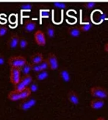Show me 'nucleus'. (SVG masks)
I'll return each instance as SVG.
<instances>
[{
	"mask_svg": "<svg viewBox=\"0 0 108 120\" xmlns=\"http://www.w3.org/2000/svg\"><path fill=\"white\" fill-rule=\"evenodd\" d=\"M104 50L107 52H108V43H107L104 45Z\"/></svg>",
	"mask_w": 108,
	"mask_h": 120,
	"instance_id": "nucleus-30",
	"label": "nucleus"
},
{
	"mask_svg": "<svg viewBox=\"0 0 108 120\" xmlns=\"http://www.w3.org/2000/svg\"><path fill=\"white\" fill-rule=\"evenodd\" d=\"M46 60L48 61L49 67L51 70H56L58 68V60L57 56L54 53H49Z\"/></svg>",
	"mask_w": 108,
	"mask_h": 120,
	"instance_id": "nucleus-7",
	"label": "nucleus"
},
{
	"mask_svg": "<svg viewBox=\"0 0 108 120\" xmlns=\"http://www.w3.org/2000/svg\"><path fill=\"white\" fill-rule=\"evenodd\" d=\"M32 70V64H29V63H26V64L22 66L20 68V71H21V74L24 75V76L25 75H29V71Z\"/></svg>",
	"mask_w": 108,
	"mask_h": 120,
	"instance_id": "nucleus-15",
	"label": "nucleus"
},
{
	"mask_svg": "<svg viewBox=\"0 0 108 120\" xmlns=\"http://www.w3.org/2000/svg\"><path fill=\"white\" fill-rule=\"evenodd\" d=\"M96 2H87L83 3L84 8H85L87 9L94 8L96 7Z\"/></svg>",
	"mask_w": 108,
	"mask_h": 120,
	"instance_id": "nucleus-24",
	"label": "nucleus"
},
{
	"mask_svg": "<svg viewBox=\"0 0 108 120\" xmlns=\"http://www.w3.org/2000/svg\"><path fill=\"white\" fill-rule=\"evenodd\" d=\"M46 34H47V35L50 38H52L54 37L55 30H54V27L51 24H47V25H46Z\"/></svg>",
	"mask_w": 108,
	"mask_h": 120,
	"instance_id": "nucleus-17",
	"label": "nucleus"
},
{
	"mask_svg": "<svg viewBox=\"0 0 108 120\" xmlns=\"http://www.w3.org/2000/svg\"><path fill=\"white\" fill-rule=\"evenodd\" d=\"M53 4L57 8H60V9H65L67 7V4L65 2H54Z\"/></svg>",
	"mask_w": 108,
	"mask_h": 120,
	"instance_id": "nucleus-27",
	"label": "nucleus"
},
{
	"mask_svg": "<svg viewBox=\"0 0 108 120\" xmlns=\"http://www.w3.org/2000/svg\"><path fill=\"white\" fill-rule=\"evenodd\" d=\"M7 28L4 26H0V37H3L7 33Z\"/></svg>",
	"mask_w": 108,
	"mask_h": 120,
	"instance_id": "nucleus-28",
	"label": "nucleus"
},
{
	"mask_svg": "<svg viewBox=\"0 0 108 120\" xmlns=\"http://www.w3.org/2000/svg\"><path fill=\"white\" fill-rule=\"evenodd\" d=\"M81 31H83V32H87L89 31L91 27H92V24L90 22H85V23H82L80 27H79Z\"/></svg>",
	"mask_w": 108,
	"mask_h": 120,
	"instance_id": "nucleus-20",
	"label": "nucleus"
},
{
	"mask_svg": "<svg viewBox=\"0 0 108 120\" xmlns=\"http://www.w3.org/2000/svg\"><path fill=\"white\" fill-rule=\"evenodd\" d=\"M32 82V77L30 75H27L24 76L22 78H21L20 81L15 85V90L16 91H22L24 88H27L28 86H29V84Z\"/></svg>",
	"mask_w": 108,
	"mask_h": 120,
	"instance_id": "nucleus-3",
	"label": "nucleus"
},
{
	"mask_svg": "<svg viewBox=\"0 0 108 120\" xmlns=\"http://www.w3.org/2000/svg\"><path fill=\"white\" fill-rule=\"evenodd\" d=\"M5 62V59H4V57L3 55H0V65H3Z\"/></svg>",
	"mask_w": 108,
	"mask_h": 120,
	"instance_id": "nucleus-29",
	"label": "nucleus"
},
{
	"mask_svg": "<svg viewBox=\"0 0 108 120\" xmlns=\"http://www.w3.org/2000/svg\"><path fill=\"white\" fill-rule=\"evenodd\" d=\"M96 120H105V119L103 118V117H99V118H98Z\"/></svg>",
	"mask_w": 108,
	"mask_h": 120,
	"instance_id": "nucleus-31",
	"label": "nucleus"
},
{
	"mask_svg": "<svg viewBox=\"0 0 108 120\" xmlns=\"http://www.w3.org/2000/svg\"><path fill=\"white\" fill-rule=\"evenodd\" d=\"M29 88L30 89L31 92H36V91H38V83L36 82L32 81L29 84Z\"/></svg>",
	"mask_w": 108,
	"mask_h": 120,
	"instance_id": "nucleus-23",
	"label": "nucleus"
},
{
	"mask_svg": "<svg viewBox=\"0 0 108 120\" xmlns=\"http://www.w3.org/2000/svg\"><path fill=\"white\" fill-rule=\"evenodd\" d=\"M26 63H27V59L23 56H13L8 59V64L10 66L19 68V69Z\"/></svg>",
	"mask_w": 108,
	"mask_h": 120,
	"instance_id": "nucleus-2",
	"label": "nucleus"
},
{
	"mask_svg": "<svg viewBox=\"0 0 108 120\" xmlns=\"http://www.w3.org/2000/svg\"><path fill=\"white\" fill-rule=\"evenodd\" d=\"M8 98L11 101H18L21 100V96H20V92L18 91L14 90L9 93Z\"/></svg>",
	"mask_w": 108,
	"mask_h": 120,
	"instance_id": "nucleus-14",
	"label": "nucleus"
},
{
	"mask_svg": "<svg viewBox=\"0 0 108 120\" xmlns=\"http://www.w3.org/2000/svg\"><path fill=\"white\" fill-rule=\"evenodd\" d=\"M104 105V101L101 100V99L96 98L94 100H93L90 102V106L94 109V110H99L101 109L103 106Z\"/></svg>",
	"mask_w": 108,
	"mask_h": 120,
	"instance_id": "nucleus-8",
	"label": "nucleus"
},
{
	"mask_svg": "<svg viewBox=\"0 0 108 120\" xmlns=\"http://www.w3.org/2000/svg\"><path fill=\"white\" fill-rule=\"evenodd\" d=\"M68 99L72 104H74V105H78L79 104V97L77 95V94L74 91H71L68 92Z\"/></svg>",
	"mask_w": 108,
	"mask_h": 120,
	"instance_id": "nucleus-11",
	"label": "nucleus"
},
{
	"mask_svg": "<svg viewBox=\"0 0 108 120\" xmlns=\"http://www.w3.org/2000/svg\"><path fill=\"white\" fill-rule=\"evenodd\" d=\"M10 82L15 86L21 80V71L19 68L11 67L10 69Z\"/></svg>",
	"mask_w": 108,
	"mask_h": 120,
	"instance_id": "nucleus-4",
	"label": "nucleus"
},
{
	"mask_svg": "<svg viewBox=\"0 0 108 120\" xmlns=\"http://www.w3.org/2000/svg\"><path fill=\"white\" fill-rule=\"evenodd\" d=\"M49 77V73L46 70L44 71H41L40 72L38 73L37 75V79L38 80H44L45 79H46Z\"/></svg>",
	"mask_w": 108,
	"mask_h": 120,
	"instance_id": "nucleus-19",
	"label": "nucleus"
},
{
	"mask_svg": "<svg viewBox=\"0 0 108 120\" xmlns=\"http://www.w3.org/2000/svg\"><path fill=\"white\" fill-rule=\"evenodd\" d=\"M37 102L35 98H29L24 100L20 105V108L23 111H28L29 109L32 108Z\"/></svg>",
	"mask_w": 108,
	"mask_h": 120,
	"instance_id": "nucleus-5",
	"label": "nucleus"
},
{
	"mask_svg": "<svg viewBox=\"0 0 108 120\" xmlns=\"http://www.w3.org/2000/svg\"><path fill=\"white\" fill-rule=\"evenodd\" d=\"M37 27V24H36L33 21H27L24 25V30L27 33H32L35 30Z\"/></svg>",
	"mask_w": 108,
	"mask_h": 120,
	"instance_id": "nucleus-10",
	"label": "nucleus"
},
{
	"mask_svg": "<svg viewBox=\"0 0 108 120\" xmlns=\"http://www.w3.org/2000/svg\"><path fill=\"white\" fill-rule=\"evenodd\" d=\"M19 36L17 34H12L9 40V46L11 49H15L18 46Z\"/></svg>",
	"mask_w": 108,
	"mask_h": 120,
	"instance_id": "nucleus-9",
	"label": "nucleus"
},
{
	"mask_svg": "<svg viewBox=\"0 0 108 120\" xmlns=\"http://www.w3.org/2000/svg\"><path fill=\"white\" fill-rule=\"evenodd\" d=\"M60 75L61 79L63 80L64 82H69L70 80H71L69 72H68V71H67L66 69H62V70L60 71Z\"/></svg>",
	"mask_w": 108,
	"mask_h": 120,
	"instance_id": "nucleus-16",
	"label": "nucleus"
},
{
	"mask_svg": "<svg viewBox=\"0 0 108 120\" xmlns=\"http://www.w3.org/2000/svg\"><path fill=\"white\" fill-rule=\"evenodd\" d=\"M21 8L23 10H27V11H29L32 8V4L29 3H25L21 5Z\"/></svg>",
	"mask_w": 108,
	"mask_h": 120,
	"instance_id": "nucleus-25",
	"label": "nucleus"
},
{
	"mask_svg": "<svg viewBox=\"0 0 108 120\" xmlns=\"http://www.w3.org/2000/svg\"><path fill=\"white\" fill-rule=\"evenodd\" d=\"M40 18H48L49 16V10H40Z\"/></svg>",
	"mask_w": 108,
	"mask_h": 120,
	"instance_id": "nucleus-26",
	"label": "nucleus"
},
{
	"mask_svg": "<svg viewBox=\"0 0 108 120\" xmlns=\"http://www.w3.org/2000/svg\"><path fill=\"white\" fill-rule=\"evenodd\" d=\"M34 38L35 42L39 46H45L46 45V38L45 35L41 30H37L34 33Z\"/></svg>",
	"mask_w": 108,
	"mask_h": 120,
	"instance_id": "nucleus-6",
	"label": "nucleus"
},
{
	"mask_svg": "<svg viewBox=\"0 0 108 120\" xmlns=\"http://www.w3.org/2000/svg\"><path fill=\"white\" fill-rule=\"evenodd\" d=\"M38 64V66H39V69H40V71L46 70L49 68V64H48L47 60L43 59L42 61L40 63V64Z\"/></svg>",
	"mask_w": 108,
	"mask_h": 120,
	"instance_id": "nucleus-21",
	"label": "nucleus"
},
{
	"mask_svg": "<svg viewBox=\"0 0 108 120\" xmlns=\"http://www.w3.org/2000/svg\"><path fill=\"white\" fill-rule=\"evenodd\" d=\"M20 92V96H21V100H26V99H27L30 94H31V91L29 88V87L24 88V89L22 90V91H19Z\"/></svg>",
	"mask_w": 108,
	"mask_h": 120,
	"instance_id": "nucleus-18",
	"label": "nucleus"
},
{
	"mask_svg": "<svg viewBox=\"0 0 108 120\" xmlns=\"http://www.w3.org/2000/svg\"><path fill=\"white\" fill-rule=\"evenodd\" d=\"M18 45L20 46V48L22 49H24L27 48V46L28 45V42L26 38H19V42H18Z\"/></svg>",
	"mask_w": 108,
	"mask_h": 120,
	"instance_id": "nucleus-22",
	"label": "nucleus"
},
{
	"mask_svg": "<svg viewBox=\"0 0 108 120\" xmlns=\"http://www.w3.org/2000/svg\"><path fill=\"white\" fill-rule=\"evenodd\" d=\"M90 94L98 99H101V100H104L106 99L108 97V91L107 89L101 87L99 86H95L90 88Z\"/></svg>",
	"mask_w": 108,
	"mask_h": 120,
	"instance_id": "nucleus-1",
	"label": "nucleus"
},
{
	"mask_svg": "<svg viewBox=\"0 0 108 120\" xmlns=\"http://www.w3.org/2000/svg\"><path fill=\"white\" fill-rule=\"evenodd\" d=\"M68 33L71 37L76 38L79 36L81 33V30L79 27H71L68 29Z\"/></svg>",
	"mask_w": 108,
	"mask_h": 120,
	"instance_id": "nucleus-12",
	"label": "nucleus"
},
{
	"mask_svg": "<svg viewBox=\"0 0 108 120\" xmlns=\"http://www.w3.org/2000/svg\"><path fill=\"white\" fill-rule=\"evenodd\" d=\"M43 60V56L41 53H35L32 55L31 57V61H32V64H38Z\"/></svg>",
	"mask_w": 108,
	"mask_h": 120,
	"instance_id": "nucleus-13",
	"label": "nucleus"
}]
</instances>
